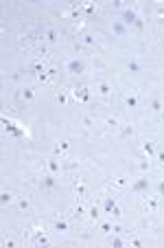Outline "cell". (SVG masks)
Instances as JSON below:
<instances>
[{
  "label": "cell",
  "mask_w": 164,
  "mask_h": 248,
  "mask_svg": "<svg viewBox=\"0 0 164 248\" xmlns=\"http://www.w3.org/2000/svg\"><path fill=\"white\" fill-rule=\"evenodd\" d=\"M68 72H70V75H81L83 72V64L79 59H70L68 61Z\"/></svg>",
  "instance_id": "1"
},
{
  "label": "cell",
  "mask_w": 164,
  "mask_h": 248,
  "mask_svg": "<svg viewBox=\"0 0 164 248\" xmlns=\"http://www.w3.org/2000/svg\"><path fill=\"white\" fill-rule=\"evenodd\" d=\"M123 18H125V22H127V24H136V22H138V18H136V13H134L131 9H125Z\"/></svg>",
  "instance_id": "2"
},
{
  "label": "cell",
  "mask_w": 164,
  "mask_h": 248,
  "mask_svg": "<svg viewBox=\"0 0 164 248\" xmlns=\"http://www.w3.org/2000/svg\"><path fill=\"white\" fill-rule=\"evenodd\" d=\"M55 182H57L55 176H44V178H42V187H44V189H53Z\"/></svg>",
  "instance_id": "3"
},
{
  "label": "cell",
  "mask_w": 164,
  "mask_h": 248,
  "mask_svg": "<svg viewBox=\"0 0 164 248\" xmlns=\"http://www.w3.org/2000/svg\"><path fill=\"white\" fill-rule=\"evenodd\" d=\"M114 208H116V200H114V198H107L105 204H103V211H105V213H112Z\"/></svg>",
  "instance_id": "4"
},
{
  "label": "cell",
  "mask_w": 164,
  "mask_h": 248,
  "mask_svg": "<svg viewBox=\"0 0 164 248\" xmlns=\"http://www.w3.org/2000/svg\"><path fill=\"white\" fill-rule=\"evenodd\" d=\"M127 68L131 70V72H138V70H140V66H138V61H136L134 57H127Z\"/></svg>",
  "instance_id": "5"
},
{
  "label": "cell",
  "mask_w": 164,
  "mask_h": 248,
  "mask_svg": "<svg viewBox=\"0 0 164 248\" xmlns=\"http://www.w3.org/2000/svg\"><path fill=\"white\" fill-rule=\"evenodd\" d=\"M147 187H149V180H147V178H140L138 182L134 184V189H136V191H142V189H147Z\"/></svg>",
  "instance_id": "6"
},
{
  "label": "cell",
  "mask_w": 164,
  "mask_h": 248,
  "mask_svg": "<svg viewBox=\"0 0 164 248\" xmlns=\"http://www.w3.org/2000/svg\"><path fill=\"white\" fill-rule=\"evenodd\" d=\"M142 149H144L149 156H151V154H155V145L151 143V140H144V143H142Z\"/></svg>",
  "instance_id": "7"
},
{
  "label": "cell",
  "mask_w": 164,
  "mask_h": 248,
  "mask_svg": "<svg viewBox=\"0 0 164 248\" xmlns=\"http://www.w3.org/2000/svg\"><path fill=\"white\" fill-rule=\"evenodd\" d=\"M55 230H59V233L68 230V222H66V219H57V222H55Z\"/></svg>",
  "instance_id": "8"
},
{
  "label": "cell",
  "mask_w": 164,
  "mask_h": 248,
  "mask_svg": "<svg viewBox=\"0 0 164 248\" xmlns=\"http://www.w3.org/2000/svg\"><path fill=\"white\" fill-rule=\"evenodd\" d=\"M48 169H50V171H53V173H57L59 171V169H61V165H59V160H48Z\"/></svg>",
  "instance_id": "9"
},
{
  "label": "cell",
  "mask_w": 164,
  "mask_h": 248,
  "mask_svg": "<svg viewBox=\"0 0 164 248\" xmlns=\"http://www.w3.org/2000/svg\"><path fill=\"white\" fill-rule=\"evenodd\" d=\"M125 103H127V108H136V105H138V99H136L134 94H129V97L125 99Z\"/></svg>",
  "instance_id": "10"
},
{
  "label": "cell",
  "mask_w": 164,
  "mask_h": 248,
  "mask_svg": "<svg viewBox=\"0 0 164 248\" xmlns=\"http://www.w3.org/2000/svg\"><path fill=\"white\" fill-rule=\"evenodd\" d=\"M22 97H24L26 101H31L33 97H35V92H33V90H31V88H24V90H22Z\"/></svg>",
  "instance_id": "11"
},
{
  "label": "cell",
  "mask_w": 164,
  "mask_h": 248,
  "mask_svg": "<svg viewBox=\"0 0 164 248\" xmlns=\"http://www.w3.org/2000/svg\"><path fill=\"white\" fill-rule=\"evenodd\" d=\"M151 110H153V112H160V110H162V101H160V99H153V101H151Z\"/></svg>",
  "instance_id": "12"
},
{
  "label": "cell",
  "mask_w": 164,
  "mask_h": 248,
  "mask_svg": "<svg viewBox=\"0 0 164 248\" xmlns=\"http://www.w3.org/2000/svg\"><path fill=\"white\" fill-rule=\"evenodd\" d=\"M0 202H2V204H7V202H11V193H9V191H4V193L0 195Z\"/></svg>",
  "instance_id": "13"
},
{
  "label": "cell",
  "mask_w": 164,
  "mask_h": 248,
  "mask_svg": "<svg viewBox=\"0 0 164 248\" xmlns=\"http://www.w3.org/2000/svg\"><path fill=\"white\" fill-rule=\"evenodd\" d=\"M46 37H48L50 42H55V40H57V33H55L53 29H48V31H46Z\"/></svg>",
  "instance_id": "14"
},
{
  "label": "cell",
  "mask_w": 164,
  "mask_h": 248,
  "mask_svg": "<svg viewBox=\"0 0 164 248\" xmlns=\"http://www.w3.org/2000/svg\"><path fill=\"white\" fill-rule=\"evenodd\" d=\"M99 92H101V94H110V86H107V83H101V86H99Z\"/></svg>",
  "instance_id": "15"
},
{
  "label": "cell",
  "mask_w": 164,
  "mask_h": 248,
  "mask_svg": "<svg viewBox=\"0 0 164 248\" xmlns=\"http://www.w3.org/2000/svg\"><path fill=\"white\" fill-rule=\"evenodd\" d=\"M123 134H125V136H131V134H134V127H131V125H125V127H123Z\"/></svg>",
  "instance_id": "16"
},
{
  "label": "cell",
  "mask_w": 164,
  "mask_h": 248,
  "mask_svg": "<svg viewBox=\"0 0 164 248\" xmlns=\"http://www.w3.org/2000/svg\"><path fill=\"white\" fill-rule=\"evenodd\" d=\"M123 31H125V29H123V24H120V22H116V24H114V33H118V35H120Z\"/></svg>",
  "instance_id": "17"
},
{
  "label": "cell",
  "mask_w": 164,
  "mask_h": 248,
  "mask_svg": "<svg viewBox=\"0 0 164 248\" xmlns=\"http://www.w3.org/2000/svg\"><path fill=\"white\" fill-rule=\"evenodd\" d=\"M112 246H114V248H120V246H123V239L114 237V239H112Z\"/></svg>",
  "instance_id": "18"
},
{
  "label": "cell",
  "mask_w": 164,
  "mask_h": 248,
  "mask_svg": "<svg viewBox=\"0 0 164 248\" xmlns=\"http://www.w3.org/2000/svg\"><path fill=\"white\" fill-rule=\"evenodd\" d=\"M18 206H20V208H29V200H20Z\"/></svg>",
  "instance_id": "19"
},
{
  "label": "cell",
  "mask_w": 164,
  "mask_h": 248,
  "mask_svg": "<svg viewBox=\"0 0 164 248\" xmlns=\"http://www.w3.org/2000/svg\"><path fill=\"white\" fill-rule=\"evenodd\" d=\"M83 215V206H77L75 208V217H81Z\"/></svg>",
  "instance_id": "20"
},
{
  "label": "cell",
  "mask_w": 164,
  "mask_h": 248,
  "mask_svg": "<svg viewBox=\"0 0 164 248\" xmlns=\"http://www.w3.org/2000/svg\"><path fill=\"white\" fill-rule=\"evenodd\" d=\"M90 215H92V217H99V208L92 206V208H90Z\"/></svg>",
  "instance_id": "21"
},
{
  "label": "cell",
  "mask_w": 164,
  "mask_h": 248,
  "mask_svg": "<svg viewBox=\"0 0 164 248\" xmlns=\"http://www.w3.org/2000/svg\"><path fill=\"white\" fill-rule=\"evenodd\" d=\"M116 123H118V121L114 119V116H110V119H107V125H112V127H116Z\"/></svg>",
  "instance_id": "22"
},
{
  "label": "cell",
  "mask_w": 164,
  "mask_h": 248,
  "mask_svg": "<svg viewBox=\"0 0 164 248\" xmlns=\"http://www.w3.org/2000/svg\"><path fill=\"white\" fill-rule=\"evenodd\" d=\"M57 101H59V103H66V97H64V94L59 92V94H57Z\"/></svg>",
  "instance_id": "23"
},
{
  "label": "cell",
  "mask_w": 164,
  "mask_h": 248,
  "mask_svg": "<svg viewBox=\"0 0 164 248\" xmlns=\"http://www.w3.org/2000/svg\"><path fill=\"white\" fill-rule=\"evenodd\" d=\"M101 228H103L105 233H110V230H112V226H110V224H107V222H105V224H103V226H101Z\"/></svg>",
  "instance_id": "24"
},
{
  "label": "cell",
  "mask_w": 164,
  "mask_h": 248,
  "mask_svg": "<svg viewBox=\"0 0 164 248\" xmlns=\"http://www.w3.org/2000/svg\"><path fill=\"white\" fill-rule=\"evenodd\" d=\"M83 123H86V127H90V125H92V119H90V116H86V119H83Z\"/></svg>",
  "instance_id": "25"
},
{
  "label": "cell",
  "mask_w": 164,
  "mask_h": 248,
  "mask_svg": "<svg viewBox=\"0 0 164 248\" xmlns=\"http://www.w3.org/2000/svg\"><path fill=\"white\" fill-rule=\"evenodd\" d=\"M86 44H94V37L92 35H86Z\"/></svg>",
  "instance_id": "26"
},
{
  "label": "cell",
  "mask_w": 164,
  "mask_h": 248,
  "mask_svg": "<svg viewBox=\"0 0 164 248\" xmlns=\"http://www.w3.org/2000/svg\"><path fill=\"white\" fill-rule=\"evenodd\" d=\"M157 160H160V162H164V151H157Z\"/></svg>",
  "instance_id": "27"
},
{
  "label": "cell",
  "mask_w": 164,
  "mask_h": 248,
  "mask_svg": "<svg viewBox=\"0 0 164 248\" xmlns=\"http://www.w3.org/2000/svg\"><path fill=\"white\" fill-rule=\"evenodd\" d=\"M160 191H162V193H164V182H162V184H160Z\"/></svg>",
  "instance_id": "28"
}]
</instances>
